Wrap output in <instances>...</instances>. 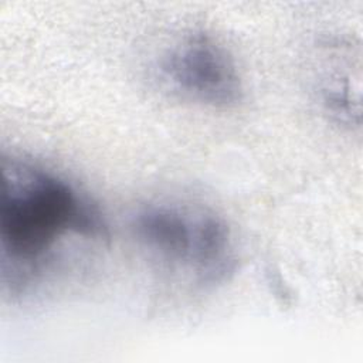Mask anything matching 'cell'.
I'll return each mask as SVG.
<instances>
[{
  "label": "cell",
  "instance_id": "1",
  "mask_svg": "<svg viewBox=\"0 0 363 363\" xmlns=\"http://www.w3.org/2000/svg\"><path fill=\"white\" fill-rule=\"evenodd\" d=\"M106 237L101 213L69 180L38 164H3L0 269L11 295L34 286L67 241Z\"/></svg>",
  "mask_w": 363,
  "mask_h": 363
},
{
  "label": "cell",
  "instance_id": "2",
  "mask_svg": "<svg viewBox=\"0 0 363 363\" xmlns=\"http://www.w3.org/2000/svg\"><path fill=\"white\" fill-rule=\"evenodd\" d=\"M133 234L149 257L186 274L200 286H216L237 267L233 237L217 214L174 203H149L132 221Z\"/></svg>",
  "mask_w": 363,
  "mask_h": 363
},
{
  "label": "cell",
  "instance_id": "3",
  "mask_svg": "<svg viewBox=\"0 0 363 363\" xmlns=\"http://www.w3.org/2000/svg\"><path fill=\"white\" fill-rule=\"evenodd\" d=\"M157 72L169 91L203 106L231 108L244 95L235 61L224 45L203 31L170 45L159 58Z\"/></svg>",
  "mask_w": 363,
  "mask_h": 363
}]
</instances>
